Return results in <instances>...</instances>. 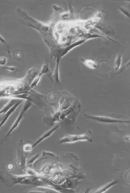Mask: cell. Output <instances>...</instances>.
<instances>
[{"mask_svg": "<svg viewBox=\"0 0 130 193\" xmlns=\"http://www.w3.org/2000/svg\"><path fill=\"white\" fill-rule=\"evenodd\" d=\"M78 141H88L90 142L93 141L92 132L88 130L86 133L82 135H69L63 137L59 141V144L74 143Z\"/></svg>", "mask_w": 130, "mask_h": 193, "instance_id": "cell-1", "label": "cell"}, {"mask_svg": "<svg viewBox=\"0 0 130 193\" xmlns=\"http://www.w3.org/2000/svg\"><path fill=\"white\" fill-rule=\"evenodd\" d=\"M31 106H32V103L29 101L27 100L25 103L24 104V105L22 107V110L20 111V113L19 114V115L18 116L17 118L16 119L15 122H14L13 124H12V126H11V128L9 130V132L7 133V135L6 136V138L9 136L10 135H11V133L19 125V124L20 123V121L22 120V118L24 116V114L27 112V111L29 110V109L30 108Z\"/></svg>", "mask_w": 130, "mask_h": 193, "instance_id": "cell-2", "label": "cell"}, {"mask_svg": "<svg viewBox=\"0 0 130 193\" xmlns=\"http://www.w3.org/2000/svg\"><path fill=\"white\" fill-rule=\"evenodd\" d=\"M85 117L86 118L93 120L95 122H99L101 123H105V124H115V123H129V121L127 120H117L114 119L112 118L108 117H104V116H92V115L84 114Z\"/></svg>", "mask_w": 130, "mask_h": 193, "instance_id": "cell-3", "label": "cell"}, {"mask_svg": "<svg viewBox=\"0 0 130 193\" xmlns=\"http://www.w3.org/2000/svg\"><path fill=\"white\" fill-rule=\"evenodd\" d=\"M15 87L9 83L0 84V99L4 98H11L14 93Z\"/></svg>", "mask_w": 130, "mask_h": 193, "instance_id": "cell-4", "label": "cell"}, {"mask_svg": "<svg viewBox=\"0 0 130 193\" xmlns=\"http://www.w3.org/2000/svg\"><path fill=\"white\" fill-rule=\"evenodd\" d=\"M59 128V124L55 126L53 128H51L50 130L45 132L44 134H43L39 139H38L37 141L32 146V149L36 147L38 144H39L41 142H42V141H44V140L47 139L48 137H50L51 135H52Z\"/></svg>", "mask_w": 130, "mask_h": 193, "instance_id": "cell-5", "label": "cell"}, {"mask_svg": "<svg viewBox=\"0 0 130 193\" xmlns=\"http://www.w3.org/2000/svg\"><path fill=\"white\" fill-rule=\"evenodd\" d=\"M22 100H20L18 101L12 107L10 110H9L7 113L5 114V116L3 120H1V123H0V130L1 128H2L3 126L4 125V124L6 123V122H7V120L8 119V118L10 117V116L15 111L16 108H18V106H19V105L20 104V103L22 102Z\"/></svg>", "mask_w": 130, "mask_h": 193, "instance_id": "cell-6", "label": "cell"}, {"mask_svg": "<svg viewBox=\"0 0 130 193\" xmlns=\"http://www.w3.org/2000/svg\"><path fill=\"white\" fill-rule=\"evenodd\" d=\"M20 100H18L16 99H12L11 100H10L9 102L7 103L0 110V115L4 114L7 113V112L18 101Z\"/></svg>", "mask_w": 130, "mask_h": 193, "instance_id": "cell-7", "label": "cell"}, {"mask_svg": "<svg viewBox=\"0 0 130 193\" xmlns=\"http://www.w3.org/2000/svg\"><path fill=\"white\" fill-rule=\"evenodd\" d=\"M81 61L87 66L88 67L90 68H98V63H96V62L93 61L92 60H90V59H85L84 58H80Z\"/></svg>", "mask_w": 130, "mask_h": 193, "instance_id": "cell-8", "label": "cell"}, {"mask_svg": "<svg viewBox=\"0 0 130 193\" xmlns=\"http://www.w3.org/2000/svg\"><path fill=\"white\" fill-rule=\"evenodd\" d=\"M39 74L40 75V76H41L43 75H44V74H47V75H48L50 77V78L51 79V72L50 71L48 65V64H45V63L43 64V66H42V69L41 70V71L40 72V73H39Z\"/></svg>", "mask_w": 130, "mask_h": 193, "instance_id": "cell-9", "label": "cell"}, {"mask_svg": "<svg viewBox=\"0 0 130 193\" xmlns=\"http://www.w3.org/2000/svg\"><path fill=\"white\" fill-rule=\"evenodd\" d=\"M121 61H122V56L120 54L117 55L115 60V70L117 71L121 67Z\"/></svg>", "mask_w": 130, "mask_h": 193, "instance_id": "cell-10", "label": "cell"}, {"mask_svg": "<svg viewBox=\"0 0 130 193\" xmlns=\"http://www.w3.org/2000/svg\"><path fill=\"white\" fill-rule=\"evenodd\" d=\"M117 180H115V181L110 182V183H109L108 184H106L105 186H104V187L101 188L98 191H96V193H98H98H103V192H104L107 190H108L109 188H110V187H112L113 186H114L115 184H117Z\"/></svg>", "mask_w": 130, "mask_h": 193, "instance_id": "cell-11", "label": "cell"}, {"mask_svg": "<svg viewBox=\"0 0 130 193\" xmlns=\"http://www.w3.org/2000/svg\"><path fill=\"white\" fill-rule=\"evenodd\" d=\"M59 61H57L55 70L53 72V76H54L55 81L57 83L60 82V81H59Z\"/></svg>", "mask_w": 130, "mask_h": 193, "instance_id": "cell-12", "label": "cell"}, {"mask_svg": "<svg viewBox=\"0 0 130 193\" xmlns=\"http://www.w3.org/2000/svg\"><path fill=\"white\" fill-rule=\"evenodd\" d=\"M41 77L42 76H40V75L38 74V75L37 76H36V77L34 79L33 81L31 83V86H30V87H31V89H33L34 87H35L37 86V85L38 83L39 82Z\"/></svg>", "mask_w": 130, "mask_h": 193, "instance_id": "cell-13", "label": "cell"}, {"mask_svg": "<svg viewBox=\"0 0 130 193\" xmlns=\"http://www.w3.org/2000/svg\"><path fill=\"white\" fill-rule=\"evenodd\" d=\"M7 59L5 57H0V66H4L7 63Z\"/></svg>", "mask_w": 130, "mask_h": 193, "instance_id": "cell-14", "label": "cell"}, {"mask_svg": "<svg viewBox=\"0 0 130 193\" xmlns=\"http://www.w3.org/2000/svg\"><path fill=\"white\" fill-rule=\"evenodd\" d=\"M2 68L3 69L7 70H9L10 71H14L16 70L15 67H12V66H2Z\"/></svg>", "mask_w": 130, "mask_h": 193, "instance_id": "cell-15", "label": "cell"}, {"mask_svg": "<svg viewBox=\"0 0 130 193\" xmlns=\"http://www.w3.org/2000/svg\"><path fill=\"white\" fill-rule=\"evenodd\" d=\"M119 9L121 10V11L122 13H123L125 15L127 16L128 17H129V13H128V12H127L126 10H125L124 9L121 8H119Z\"/></svg>", "mask_w": 130, "mask_h": 193, "instance_id": "cell-16", "label": "cell"}, {"mask_svg": "<svg viewBox=\"0 0 130 193\" xmlns=\"http://www.w3.org/2000/svg\"><path fill=\"white\" fill-rule=\"evenodd\" d=\"M0 42L2 43H4V44H6V43H7L6 41H5L4 39L3 38V37L1 35H0Z\"/></svg>", "mask_w": 130, "mask_h": 193, "instance_id": "cell-17", "label": "cell"}]
</instances>
